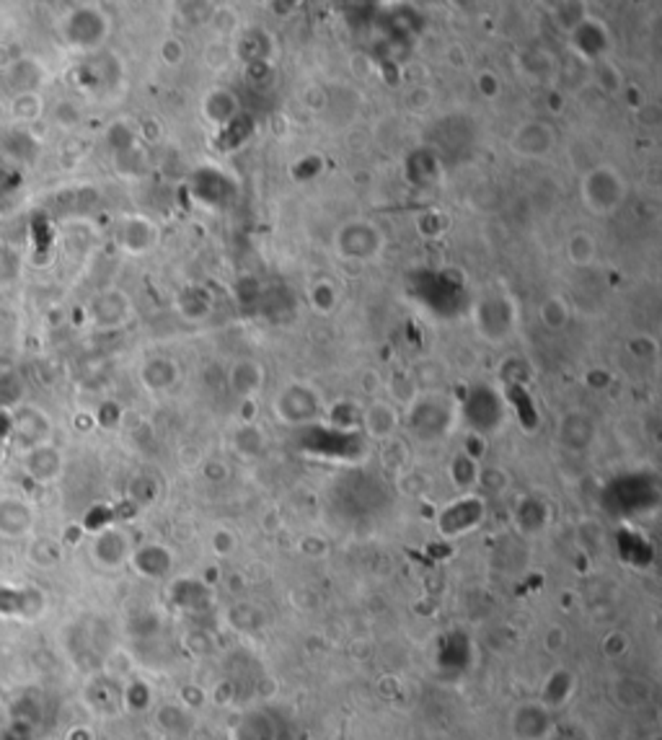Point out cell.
I'll use <instances>...</instances> for the list:
<instances>
[{
    "instance_id": "7c38bea8",
    "label": "cell",
    "mask_w": 662,
    "mask_h": 740,
    "mask_svg": "<svg viewBox=\"0 0 662 740\" xmlns=\"http://www.w3.org/2000/svg\"><path fill=\"white\" fill-rule=\"evenodd\" d=\"M117 243L127 254H148L158 243V228L145 215H127L117 226Z\"/></svg>"
},
{
    "instance_id": "11a10c76",
    "label": "cell",
    "mask_w": 662,
    "mask_h": 740,
    "mask_svg": "<svg viewBox=\"0 0 662 740\" xmlns=\"http://www.w3.org/2000/svg\"><path fill=\"white\" fill-rule=\"evenodd\" d=\"M181 699L187 702V707H199V704H202L208 696L202 694V692H197L195 686H189V689H184V692H181Z\"/></svg>"
},
{
    "instance_id": "9f6ffc18",
    "label": "cell",
    "mask_w": 662,
    "mask_h": 740,
    "mask_svg": "<svg viewBox=\"0 0 662 740\" xmlns=\"http://www.w3.org/2000/svg\"><path fill=\"white\" fill-rule=\"evenodd\" d=\"M68 740H93V738H91L89 730H83V727H76V730H70Z\"/></svg>"
},
{
    "instance_id": "5b68a950",
    "label": "cell",
    "mask_w": 662,
    "mask_h": 740,
    "mask_svg": "<svg viewBox=\"0 0 662 740\" xmlns=\"http://www.w3.org/2000/svg\"><path fill=\"white\" fill-rule=\"evenodd\" d=\"M507 148L520 161H543L557 151V130L546 120H526L512 130Z\"/></svg>"
},
{
    "instance_id": "f907efd6",
    "label": "cell",
    "mask_w": 662,
    "mask_h": 740,
    "mask_svg": "<svg viewBox=\"0 0 662 740\" xmlns=\"http://www.w3.org/2000/svg\"><path fill=\"white\" fill-rule=\"evenodd\" d=\"M34 738V727L27 725V723H16L11 720L5 733H3V740H31Z\"/></svg>"
},
{
    "instance_id": "44dd1931",
    "label": "cell",
    "mask_w": 662,
    "mask_h": 740,
    "mask_svg": "<svg viewBox=\"0 0 662 740\" xmlns=\"http://www.w3.org/2000/svg\"><path fill=\"white\" fill-rule=\"evenodd\" d=\"M239 112H241V104L236 93L228 89H210L202 99V117L215 127H228L239 117Z\"/></svg>"
},
{
    "instance_id": "836d02e7",
    "label": "cell",
    "mask_w": 662,
    "mask_h": 740,
    "mask_svg": "<svg viewBox=\"0 0 662 740\" xmlns=\"http://www.w3.org/2000/svg\"><path fill=\"white\" fill-rule=\"evenodd\" d=\"M264 445H267V438H264L262 427H256V424H243L233 435V448L246 458H254V456L262 454Z\"/></svg>"
},
{
    "instance_id": "7402d4cb",
    "label": "cell",
    "mask_w": 662,
    "mask_h": 740,
    "mask_svg": "<svg viewBox=\"0 0 662 740\" xmlns=\"http://www.w3.org/2000/svg\"><path fill=\"white\" fill-rule=\"evenodd\" d=\"M34 526V513L21 498H0V533L3 536H27Z\"/></svg>"
},
{
    "instance_id": "681fc988",
    "label": "cell",
    "mask_w": 662,
    "mask_h": 740,
    "mask_svg": "<svg viewBox=\"0 0 662 740\" xmlns=\"http://www.w3.org/2000/svg\"><path fill=\"white\" fill-rule=\"evenodd\" d=\"M464 454L474 461H482V456L486 454V438L479 433H471L466 438V445H464Z\"/></svg>"
},
{
    "instance_id": "83f0119b",
    "label": "cell",
    "mask_w": 662,
    "mask_h": 740,
    "mask_svg": "<svg viewBox=\"0 0 662 740\" xmlns=\"http://www.w3.org/2000/svg\"><path fill=\"white\" fill-rule=\"evenodd\" d=\"M479 468H482V464L474 461V458H468L464 451L453 456L451 464H448V477H451L453 487H455L461 495L474 492V489H476V479H479Z\"/></svg>"
},
{
    "instance_id": "5bb4252c",
    "label": "cell",
    "mask_w": 662,
    "mask_h": 740,
    "mask_svg": "<svg viewBox=\"0 0 662 740\" xmlns=\"http://www.w3.org/2000/svg\"><path fill=\"white\" fill-rule=\"evenodd\" d=\"M45 611V593L37 588L0 585V617L37 619Z\"/></svg>"
},
{
    "instance_id": "6da1fadb",
    "label": "cell",
    "mask_w": 662,
    "mask_h": 740,
    "mask_svg": "<svg viewBox=\"0 0 662 740\" xmlns=\"http://www.w3.org/2000/svg\"><path fill=\"white\" fill-rule=\"evenodd\" d=\"M629 197V187L624 174L611 164H595L580 179V199L593 215L608 218L624 208Z\"/></svg>"
},
{
    "instance_id": "c3c4849f",
    "label": "cell",
    "mask_w": 662,
    "mask_h": 740,
    "mask_svg": "<svg viewBox=\"0 0 662 740\" xmlns=\"http://www.w3.org/2000/svg\"><path fill=\"white\" fill-rule=\"evenodd\" d=\"M407 104L414 112H424L427 106L432 104V91L427 86H417V89H411V93H409Z\"/></svg>"
},
{
    "instance_id": "74e56055",
    "label": "cell",
    "mask_w": 662,
    "mask_h": 740,
    "mask_svg": "<svg viewBox=\"0 0 662 740\" xmlns=\"http://www.w3.org/2000/svg\"><path fill=\"white\" fill-rule=\"evenodd\" d=\"M396 484H399V489L404 495H409V498H422L430 489V477L424 471H420V468H404L396 477Z\"/></svg>"
},
{
    "instance_id": "d590c367",
    "label": "cell",
    "mask_w": 662,
    "mask_h": 740,
    "mask_svg": "<svg viewBox=\"0 0 662 740\" xmlns=\"http://www.w3.org/2000/svg\"><path fill=\"white\" fill-rule=\"evenodd\" d=\"M130 498L137 505H153L155 499L161 498V484L151 474H137L135 479L130 482Z\"/></svg>"
},
{
    "instance_id": "9a60e30c",
    "label": "cell",
    "mask_w": 662,
    "mask_h": 740,
    "mask_svg": "<svg viewBox=\"0 0 662 740\" xmlns=\"http://www.w3.org/2000/svg\"><path fill=\"white\" fill-rule=\"evenodd\" d=\"M228 389L241 396V399H254L256 393L264 389L267 381V368L254 360V358H239L236 363H230L226 373Z\"/></svg>"
},
{
    "instance_id": "7a4b0ae2",
    "label": "cell",
    "mask_w": 662,
    "mask_h": 740,
    "mask_svg": "<svg viewBox=\"0 0 662 740\" xmlns=\"http://www.w3.org/2000/svg\"><path fill=\"white\" fill-rule=\"evenodd\" d=\"M331 246L336 257L349 264H370L386 249V233L370 218H349L334 231Z\"/></svg>"
},
{
    "instance_id": "e0dca14e",
    "label": "cell",
    "mask_w": 662,
    "mask_h": 740,
    "mask_svg": "<svg viewBox=\"0 0 662 740\" xmlns=\"http://www.w3.org/2000/svg\"><path fill=\"white\" fill-rule=\"evenodd\" d=\"M577 692V676L570 668H554L546 681H543L541 692H539V702L549 712L561 710Z\"/></svg>"
},
{
    "instance_id": "30bf717a",
    "label": "cell",
    "mask_w": 662,
    "mask_h": 740,
    "mask_svg": "<svg viewBox=\"0 0 662 740\" xmlns=\"http://www.w3.org/2000/svg\"><path fill=\"white\" fill-rule=\"evenodd\" d=\"M91 557L99 567L104 570H120L122 564H127L133 557V544H130V536L122 529L114 526H106L101 529L93 542H91Z\"/></svg>"
},
{
    "instance_id": "cb8c5ba5",
    "label": "cell",
    "mask_w": 662,
    "mask_h": 740,
    "mask_svg": "<svg viewBox=\"0 0 662 740\" xmlns=\"http://www.w3.org/2000/svg\"><path fill=\"white\" fill-rule=\"evenodd\" d=\"M518 65H520V70H523L528 78H533V80H551L554 76H559L557 55H551V52L543 49V47H533V49L520 52V55H518Z\"/></svg>"
},
{
    "instance_id": "603a6c76",
    "label": "cell",
    "mask_w": 662,
    "mask_h": 740,
    "mask_svg": "<svg viewBox=\"0 0 662 740\" xmlns=\"http://www.w3.org/2000/svg\"><path fill=\"white\" fill-rule=\"evenodd\" d=\"M27 474H29L34 482H55L62 474V456L52 448V445H37L27 454Z\"/></svg>"
},
{
    "instance_id": "7bdbcfd3",
    "label": "cell",
    "mask_w": 662,
    "mask_h": 740,
    "mask_svg": "<svg viewBox=\"0 0 662 740\" xmlns=\"http://www.w3.org/2000/svg\"><path fill=\"white\" fill-rule=\"evenodd\" d=\"M549 740H595L582 723H557Z\"/></svg>"
},
{
    "instance_id": "f1b7e54d",
    "label": "cell",
    "mask_w": 662,
    "mask_h": 740,
    "mask_svg": "<svg viewBox=\"0 0 662 740\" xmlns=\"http://www.w3.org/2000/svg\"><path fill=\"white\" fill-rule=\"evenodd\" d=\"M598 252H601L598 239L590 231H574L572 236H570V241H567V257H570L574 267H590V264H595Z\"/></svg>"
},
{
    "instance_id": "b9f144b4",
    "label": "cell",
    "mask_w": 662,
    "mask_h": 740,
    "mask_svg": "<svg viewBox=\"0 0 662 740\" xmlns=\"http://www.w3.org/2000/svg\"><path fill=\"white\" fill-rule=\"evenodd\" d=\"M629 648H632V639H629L626 632H621V629H614V632H608V635L601 639V652L605 658H611V660H616L621 655H626Z\"/></svg>"
},
{
    "instance_id": "f5cc1de1",
    "label": "cell",
    "mask_w": 662,
    "mask_h": 740,
    "mask_svg": "<svg viewBox=\"0 0 662 740\" xmlns=\"http://www.w3.org/2000/svg\"><path fill=\"white\" fill-rule=\"evenodd\" d=\"M205 477L210 482H223V479H228V468L220 461H208L205 464Z\"/></svg>"
},
{
    "instance_id": "484cf974",
    "label": "cell",
    "mask_w": 662,
    "mask_h": 740,
    "mask_svg": "<svg viewBox=\"0 0 662 740\" xmlns=\"http://www.w3.org/2000/svg\"><path fill=\"white\" fill-rule=\"evenodd\" d=\"M549 523V508L539 498H520L515 505V526L523 533H539Z\"/></svg>"
},
{
    "instance_id": "bcb514c9",
    "label": "cell",
    "mask_w": 662,
    "mask_h": 740,
    "mask_svg": "<svg viewBox=\"0 0 662 740\" xmlns=\"http://www.w3.org/2000/svg\"><path fill=\"white\" fill-rule=\"evenodd\" d=\"M210 546L218 557H230L236 552V533L228 529H218L210 536Z\"/></svg>"
},
{
    "instance_id": "4316f807",
    "label": "cell",
    "mask_w": 662,
    "mask_h": 740,
    "mask_svg": "<svg viewBox=\"0 0 662 740\" xmlns=\"http://www.w3.org/2000/svg\"><path fill=\"white\" fill-rule=\"evenodd\" d=\"M614 699L624 710H639L642 704H647L652 699V686L645 679L624 676L614 683Z\"/></svg>"
},
{
    "instance_id": "8fae6325",
    "label": "cell",
    "mask_w": 662,
    "mask_h": 740,
    "mask_svg": "<svg viewBox=\"0 0 662 740\" xmlns=\"http://www.w3.org/2000/svg\"><path fill=\"white\" fill-rule=\"evenodd\" d=\"M399 424H401L399 407L389 399H373L368 407L360 409L362 433L370 440H376V443H386V440L396 438Z\"/></svg>"
},
{
    "instance_id": "f546056e",
    "label": "cell",
    "mask_w": 662,
    "mask_h": 740,
    "mask_svg": "<svg viewBox=\"0 0 662 740\" xmlns=\"http://www.w3.org/2000/svg\"><path fill=\"white\" fill-rule=\"evenodd\" d=\"M274 735H277V727L272 725V717L264 712L243 714V720L233 733L236 740H274Z\"/></svg>"
},
{
    "instance_id": "7dc6e473",
    "label": "cell",
    "mask_w": 662,
    "mask_h": 740,
    "mask_svg": "<svg viewBox=\"0 0 662 740\" xmlns=\"http://www.w3.org/2000/svg\"><path fill=\"white\" fill-rule=\"evenodd\" d=\"M31 557H34L37 564H55L60 559V546L52 544L49 539H42V542L31 546Z\"/></svg>"
},
{
    "instance_id": "d6a6232c",
    "label": "cell",
    "mask_w": 662,
    "mask_h": 740,
    "mask_svg": "<svg viewBox=\"0 0 662 740\" xmlns=\"http://www.w3.org/2000/svg\"><path fill=\"white\" fill-rule=\"evenodd\" d=\"M510 474L502 467H482L479 468V479L476 487L482 489V498H502L510 489Z\"/></svg>"
},
{
    "instance_id": "db71d44e",
    "label": "cell",
    "mask_w": 662,
    "mask_h": 740,
    "mask_svg": "<svg viewBox=\"0 0 662 740\" xmlns=\"http://www.w3.org/2000/svg\"><path fill=\"white\" fill-rule=\"evenodd\" d=\"M564 639H567V635H564L561 629H551V632L546 635V639H543V645H546L549 652H557V649L564 648Z\"/></svg>"
},
{
    "instance_id": "e575fe53",
    "label": "cell",
    "mask_w": 662,
    "mask_h": 740,
    "mask_svg": "<svg viewBox=\"0 0 662 740\" xmlns=\"http://www.w3.org/2000/svg\"><path fill=\"white\" fill-rule=\"evenodd\" d=\"M308 303L314 306V311L326 316V314H331L336 308L339 293H336V287L331 285L329 280H316V283L308 285Z\"/></svg>"
},
{
    "instance_id": "816d5d0a",
    "label": "cell",
    "mask_w": 662,
    "mask_h": 740,
    "mask_svg": "<svg viewBox=\"0 0 662 740\" xmlns=\"http://www.w3.org/2000/svg\"><path fill=\"white\" fill-rule=\"evenodd\" d=\"M476 89H479V93H482V96L492 99V96H495V93L499 91V80H496V78L492 76V73H486V70H484V73H479V76H476Z\"/></svg>"
},
{
    "instance_id": "3957f363",
    "label": "cell",
    "mask_w": 662,
    "mask_h": 740,
    "mask_svg": "<svg viewBox=\"0 0 662 740\" xmlns=\"http://www.w3.org/2000/svg\"><path fill=\"white\" fill-rule=\"evenodd\" d=\"M324 412V402L318 391L305 381H290L274 396V414L287 427H305L316 423Z\"/></svg>"
},
{
    "instance_id": "60d3db41",
    "label": "cell",
    "mask_w": 662,
    "mask_h": 740,
    "mask_svg": "<svg viewBox=\"0 0 662 740\" xmlns=\"http://www.w3.org/2000/svg\"><path fill=\"white\" fill-rule=\"evenodd\" d=\"M86 696H89V702L96 710H109L112 704H117V694H114L109 681H91Z\"/></svg>"
},
{
    "instance_id": "d4e9b609",
    "label": "cell",
    "mask_w": 662,
    "mask_h": 740,
    "mask_svg": "<svg viewBox=\"0 0 662 740\" xmlns=\"http://www.w3.org/2000/svg\"><path fill=\"white\" fill-rule=\"evenodd\" d=\"M176 308L187 321H205L212 314V295L208 287L189 285L184 287L176 298Z\"/></svg>"
},
{
    "instance_id": "4fadbf2b",
    "label": "cell",
    "mask_w": 662,
    "mask_h": 740,
    "mask_svg": "<svg viewBox=\"0 0 662 740\" xmlns=\"http://www.w3.org/2000/svg\"><path fill=\"white\" fill-rule=\"evenodd\" d=\"M68 37L78 47H99L109 37V18L99 8H80L68 18Z\"/></svg>"
},
{
    "instance_id": "f6af8a7d",
    "label": "cell",
    "mask_w": 662,
    "mask_h": 740,
    "mask_svg": "<svg viewBox=\"0 0 662 740\" xmlns=\"http://www.w3.org/2000/svg\"><path fill=\"white\" fill-rule=\"evenodd\" d=\"M331 423L336 424V427H349V424H360V412L355 409V404H349V402H339V404H334L329 412Z\"/></svg>"
},
{
    "instance_id": "9c48e42d",
    "label": "cell",
    "mask_w": 662,
    "mask_h": 740,
    "mask_svg": "<svg viewBox=\"0 0 662 740\" xmlns=\"http://www.w3.org/2000/svg\"><path fill=\"white\" fill-rule=\"evenodd\" d=\"M567 37H570V47H572L574 55L590 65L605 60V55L611 49V31L595 16H587L585 21L580 27H574Z\"/></svg>"
},
{
    "instance_id": "ab89813d",
    "label": "cell",
    "mask_w": 662,
    "mask_h": 740,
    "mask_svg": "<svg viewBox=\"0 0 662 740\" xmlns=\"http://www.w3.org/2000/svg\"><path fill=\"white\" fill-rule=\"evenodd\" d=\"M383 461H386V467L393 468V471H404V468H409V445L404 443V440L399 438H391L383 443Z\"/></svg>"
},
{
    "instance_id": "8d00e7d4",
    "label": "cell",
    "mask_w": 662,
    "mask_h": 740,
    "mask_svg": "<svg viewBox=\"0 0 662 740\" xmlns=\"http://www.w3.org/2000/svg\"><path fill=\"white\" fill-rule=\"evenodd\" d=\"M153 692L148 689V683L143 681H130L122 692V704L130 712H145L151 707Z\"/></svg>"
},
{
    "instance_id": "d6986e66",
    "label": "cell",
    "mask_w": 662,
    "mask_h": 740,
    "mask_svg": "<svg viewBox=\"0 0 662 740\" xmlns=\"http://www.w3.org/2000/svg\"><path fill=\"white\" fill-rule=\"evenodd\" d=\"M130 298L122 293V290H106L104 295H99L91 314H93V321L96 327L101 329H114V327H122L127 318H130Z\"/></svg>"
},
{
    "instance_id": "8992f818",
    "label": "cell",
    "mask_w": 662,
    "mask_h": 740,
    "mask_svg": "<svg viewBox=\"0 0 662 740\" xmlns=\"http://www.w3.org/2000/svg\"><path fill=\"white\" fill-rule=\"evenodd\" d=\"M557 725L554 712H549L539 699L520 702L510 712V735L512 740H549Z\"/></svg>"
},
{
    "instance_id": "ac0fdd59",
    "label": "cell",
    "mask_w": 662,
    "mask_h": 740,
    "mask_svg": "<svg viewBox=\"0 0 662 740\" xmlns=\"http://www.w3.org/2000/svg\"><path fill=\"white\" fill-rule=\"evenodd\" d=\"M474 318H476V324H479V329H486V327H495V334H492V339H502V337H507V334L512 332V327H515V316H512V303L507 301V298H499V295H495V298H486V301L479 303V308L474 311Z\"/></svg>"
},
{
    "instance_id": "f35d334b",
    "label": "cell",
    "mask_w": 662,
    "mask_h": 740,
    "mask_svg": "<svg viewBox=\"0 0 662 740\" xmlns=\"http://www.w3.org/2000/svg\"><path fill=\"white\" fill-rule=\"evenodd\" d=\"M626 348H629V352H632L636 360H642V363H655V360L660 358V345H657V339L649 337V334H636V337H632V339L626 342Z\"/></svg>"
},
{
    "instance_id": "ba28073f",
    "label": "cell",
    "mask_w": 662,
    "mask_h": 740,
    "mask_svg": "<svg viewBox=\"0 0 662 740\" xmlns=\"http://www.w3.org/2000/svg\"><path fill=\"white\" fill-rule=\"evenodd\" d=\"M409 430L417 440H440L451 430V409L443 399H420L411 404Z\"/></svg>"
},
{
    "instance_id": "ee69618b",
    "label": "cell",
    "mask_w": 662,
    "mask_h": 740,
    "mask_svg": "<svg viewBox=\"0 0 662 740\" xmlns=\"http://www.w3.org/2000/svg\"><path fill=\"white\" fill-rule=\"evenodd\" d=\"M161 60L166 65H171V68H176V65L187 60V47H184L179 37H166L164 45H161Z\"/></svg>"
},
{
    "instance_id": "52a82bcc",
    "label": "cell",
    "mask_w": 662,
    "mask_h": 740,
    "mask_svg": "<svg viewBox=\"0 0 662 740\" xmlns=\"http://www.w3.org/2000/svg\"><path fill=\"white\" fill-rule=\"evenodd\" d=\"M557 443L567 454H585L598 438V424L585 409H567L557 420Z\"/></svg>"
},
{
    "instance_id": "4dcf8cb0",
    "label": "cell",
    "mask_w": 662,
    "mask_h": 740,
    "mask_svg": "<svg viewBox=\"0 0 662 740\" xmlns=\"http://www.w3.org/2000/svg\"><path fill=\"white\" fill-rule=\"evenodd\" d=\"M536 314H539V321H541L543 329H549V332H561V329L567 327V321H570V306H567V301H564L561 295H546V298L539 303Z\"/></svg>"
},
{
    "instance_id": "277c9868",
    "label": "cell",
    "mask_w": 662,
    "mask_h": 740,
    "mask_svg": "<svg viewBox=\"0 0 662 740\" xmlns=\"http://www.w3.org/2000/svg\"><path fill=\"white\" fill-rule=\"evenodd\" d=\"M484 518H486V499L476 492H466L443 508V513L437 515V531L443 539H461L479 529Z\"/></svg>"
},
{
    "instance_id": "1f68e13d",
    "label": "cell",
    "mask_w": 662,
    "mask_h": 740,
    "mask_svg": "<svg viewBox=\"0 0 662 740\" xmlns=\"http://www.w3.org/2000/svg\"><path fill=\"white\" fill-rule=\"evenodd\" d=\"M417 381L409 370H393V376L389 378V391H391V399L396 407H411L417 402Z\"/></svg>"
},
{
    "instance_id": "2e32d148",
    "label": "cell",
    "mask_w": 662,
    "mask_h": 740,
    "mask_svg": "<svg viewBox=\"0 0 662 740\" xmlns=\"http://www.w3.org/2000/svg\"><path fill=\"white\" fill-rule=\"evenodd\" d=\"M130 564L140 577H148V580H164L166 574L171 573L174 567V554L171 549L164 544H143L133 549V557Z\"/></svg>"
},
{
    "instance_id": "ffe728a7",
    "label": "cell",
    "mask_w": 662,
    "mask_h": 740,
    "mask_svg": "<svg viewBox=\"0 0 662 740\" xmlns=\"http://www.w3.org/2000/svg\"><path fill=\"white\" fill-rule=\"evenodd\" d=\"M179 365L176 360L166 358V355H155L148 358L143 368H140V381L148 391H168L179 383Z\"/></svg>"
}]
</instances>
